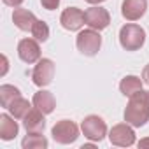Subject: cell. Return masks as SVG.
Segmentation results:
<instances>
[{"instance_id": "4", "label": "cell", "mask_w": 149, "mask_h": 149, "mask_svg": "<svg viewBox=\"0 0 149 149\" xmlns=\"http://www.w3.org/2000/svg\"><path fill=\"white\" fill-rule=\"evenodd\" d=\"M51 135L58 144H72L79 137V126L70 119H61L53 126Z\"/></svg>"}, {"instance_id": "1", "label": "cell", "mask_w": 149, "mask_h": 149, "mask_svg": "<svg viewBox=\"0 0 149 149\" xmlns=\"http://www.w3.org/2000/svg\"><path fill=\"white\" fill-rule=\"evenodd\" d=\"M125 121L135 128H140L149 121V91L140 90L130 97L125 109Z\"/></svg>"}, {"instance_id": "6", "label": "cell", "mask_w": 149, "mask_h": 149, "mask_svg": "<svg viewBox=\"0 0 149 149\" xmlns=\"http://www.w3.org/2000/svg\"><path fill=\"white\" fill-rule=\"evenodd\" d=\"M109 140L112 146L130 147L135 144V132L130 123H119V125L112 126V130L109 132Z\"/></svg>"}, {"instance_id": "14", "label": "cell", "mask_w": 149, "mask_h": 149, "mask_svg": "<svg viewBox=\"0 0 149 149\" xmlns=\"http://www.w3.org/2000/svg\"><path fill=\"white\" fill-rule=\"evenodd\" d=\"M32 102H33V107H37L44 114H51L54 111V107H56V100H54L53 93L51 91H44V90L37 91L33 95V100Z\"/></svg>"}, {"instance_id": "13", "label": "cell", "mask_w": 149, "mask_h": 149, "mask_svg": "<svg viewBox=\"0 0 149 149\" xmlns=\"http://www.w3.org/2000/svg\"><path fill=\"white\" fill-rule=\"evenodd\" d=\"M13 21H14V25H16L19 30L28 32V30H32V26L35 25L37 18H35V14H33L32 11H28V9H21V7H16L14 13H13Z\"/></svg>"}, {"instance_id": "22", "label": "cell", "mask_w": 149, "mask_h": 149, "mask_svg": "<svg viewBox=\"0 0 149 149\" xmlns=\"http://www.w3.org/2000/svg\"><path fill=\"white\" fill-rule=\"evenodd\" d=\"M2 2H4L6 6H9V7H19L25 0H2Z\"/></svg>"}, {"instance_id": "9", "label": "cell", "mask_w": 149, "mask_h": 149, "mask_svg": "<svg viewBox=\"0 0 149 149\" xmlns=\"http://www.w3.org/2000/svg\"><path fill=\"white\" fill-rule=\"evenodd\" d=\"M18 56L25 63H35L40 60V46L37 39H21L18 44Z\"/></svg>"}, {"instance_id": "2", "label": "cell", "mask_w": 149, "mask_h": 149, "mask_svg": "<svg viewBox=\"0 0 149 149\" xmlns=\"http://www.w3.org/2000/svg\"><path fill=\"white\" fill-rule=\"evenodd\" d=\"M146 42V32L142 26L128 23L119 30V44L126 51H137Z\"/></svg>"}, {"instance_id": "18", "label": "cell", "mask_w": 149, "mask_h": 149, "mask_svg": "<svg viewBox=\"0 0 149 149\" xmlns=\"http://www.w3.org/2000/svg\"><path fill=\"white\" fill-rule=\"evenodd\" d=\"M23 149H46L47 147V139L42 133H30L21 140Z\"/></svg>"}, {"instance_id": "12", "label": "cell", "mask_w": 149, "mask_h": 149, "mask_svg": "<svg viewBox=\"0 0 149 149\" xmlns=\"http://www.w3.org/2000/svg\"><path fill=\"white\" fill-rule=\"evenodd\" d=\"M23 126L26 132L30 133H42L46 128V119H44V112L39 111L37 107L32 109L25 118H23Z\"/></svg>"}, {"instance_id": "11", "label": "cell", "mask_w": 149, "mask_h": 149, "mask_svg": "<svg viewBox=\"0 0 149 149\" xmlns=\"http://www.w3.org/2000/svg\"><path fill=\"white\" fill-rule=\"evenodd\" d=\"M147 9V0H123L121 14L128 21H137L146 14Z\"/></svg>"}, {"instance_id": "20", "label": "cell", "mask_w": 149, "mask_h": 149, "mask_svg": "<svg viewBox=\"0 0 149 149\" xmlns=\"http://www.w3.org/2000/svg\"><path fill=\"white\" fill-rule=\"evenodd\" d=\"M30 32H32L33 39H37L39 42H46V40L49 39V26H47V23H46V21L37 19Z\"/></svg>"}, {"instance_id": "26", "label": "cell", "mask_w": 149, "mask_h": 149, "mask_svg": "<svg viewBox=\"0 0 149 149\" xmlns=\"http://www.w3.org/2000/svg\"><path fill=\"white\" fill-rule=\"evenodd\" d=\"M6 70H7V58L4 56V72H2V74H6Z\"/></svg>"}, {"instance_id": "8", "label": "cell", "mask_w": 149, "mask_h": 149, "mask_svg": "<svg viewBox=\"0 0 149 149\" xmlns=\"http://www.w3.org/2000/svg\"><path fill=\"white\" fill-rule=\"evenodd\" d=\"M84 23L93 30H104L111 23V14L104 7H90L84 11Z\"/></svg>"}, {"instance_id": "3", "label": "cell", "mask_w": 149, "mask_h": 149, "mask_svg": "<svg viewBox=\"0 0 149 149\" xmlns=\"http://www.w3.org/2000/svg\"><path fill=\"white\" fill-rule=\"evenodd\" d=\"M76 46H77L79 53H83L84 56H95L102 47V37H100L98 30L88 28V30H83L77 33Z\"/></svg>"}, {"instance_id": "25", "label": "cell", "mask_w": 149, "mask_h": 149, "mask_svg": "<svg viewBox=\"0 0 149 149\" xmlns=\"http://www.w3.org/2000/svg\"><path fill=\"white\" fill-rule=\"evenodd\" d=\"M88 4H100V2H105V0H86Z\"/></svg>"}, {"instance_id": "16", "label": "cell", "mask_w": 149, "mask_h": 149, "mask_svg": "<svg viewBox=\"0 0 149 149\" xmlns=\"http://www.w3.org/2000/svg\"><path fill=\"white\" fill-rule=\"evenodd\" d=\"M142 83H144V81H142L140 77H137V76H126V77L121 79L119 90H121V93H123L125 97H132V95H135L137 91L142 90Z\"/></svg>"}, {"instance_id": "24", "label": "cell", "mask_w": 149, "mask_h": 149, "mask_svg": "<svg viewBox=\"0 0 149 149\" xmlns=\"http://www.w3.org/2000/svg\"><path fill=\"white\" fill-rule=\"evenodd\" d=\"M139 147H140V149H146V147H149V137L142 139V140L139 142Z\"/></svg>"}, {"instance_id": "5", "label": "cell", "mask_w": 149, "mask_h": 149, "mask_svg": "<svg viewBox=\"0 0 149 149\" xmlns=\"http://www.w3.org/2000/svg\"><path fill=\"white\" fill-rule=\"evenodd\" d=\"M81 130H83L84 137L90 139V140H93V142H100L107 135V125H105V121L100 116H95V114L84 118V121L81 123Z\"/></svg>"}, {"instance_id": "17", "label": "cell", "mask_w": 149, "mask_h": 149, "mask_svg": "<svg viewBox=\"0 0 149 149\" xmlns=\"http://www.w3.org/2000/svg\"><path fill=\"white\" fill-rule=\"evenodd\" d=\"M7 111L11 112V116L13 118H16V119H23L30 111H32V107H30V102L26 100V98H23V97H18L9 107H7Z\"/></svg>"}, {"instance_id": "15", "label": "cell", "mask_w": 149, "mask_h": 149, "mask_svg": "<svg viewBox=\"0 0 149 149\" xmlns=\"http://www.w3.org/2000/svg\"><path fill=\"white\" fill-rule=\"evenodd\" d=\"M14 119L16 118H11L9 114L0 116V139L2 140H13L18 135L19 126H18V123Z\"/></svg>"}, {"instance_id": "7", "label": "cell", "mask_w": 149, "mask_h": 149, "mask_svg": "<svg viewBox=\"0 0 149 149\" xmlns=\"http://www.w3.org/2000/svg\"><path fill=\"white\" fill-rule=\"evenodd\" d=\"M53 77H54V63H53V60L40 58L37 61L33 72H32V81H33V84L44 88V86L51 84Z\"/></svg>"}, {"instance_id": "19", "label": "cell", "mask_w": 149, "mask_h": 149, "mask_svg": "<svg viewBox=\"0 0 149 149\" xmlns=\"http://www.w3.org/2000/svg\"><path fill=\"white\" fill-rule=\"evenodd\" d=\"M18 97H21L19 90L13 84H2L0 86V104H2V107H9Z\"/></svg>"}, {"instance_id": "21", "label": "cell", "mask_w": 149, "mask_h": 149, "mask_svg": "<svg viewBox=\"0 0 149 149\" xmlns=\"http://www.w3.org/2000/svg\"><path fill=\"white\" fill-rule=\"evenodd\" d=\"M40 4H42L44 9H47V11H54V9L60 6V0H40Z\"/></svg>"}, {"instance_id": "10", "label": "cell", "mask_w": 149, "mask_h": 149, "mask_svg": "<svg viewBox=\"0 0 149 149\" xmlns=\"http://www.w3.org/2000/svg\"><path fill=\"white\" fill-rule=\"evenodd\" d=\"M60 23L65 30L76 32L84 25V13L79 7H67L60 16Z\"/></svg>"}, {"instance_id": "23", "label": "cell", "mask_w": 149, "mask_h": 149, "mask_svg": "<svg viewBox=\"0 0 149 149\" xmlns=\"http://www.w3.org/2000/svg\"><path fill=\"white\" fill-rule=\"evenodd\" d=\"M142 81L149 86V65H146L144 70H142Z\"/></svg>"}]
</instances>
